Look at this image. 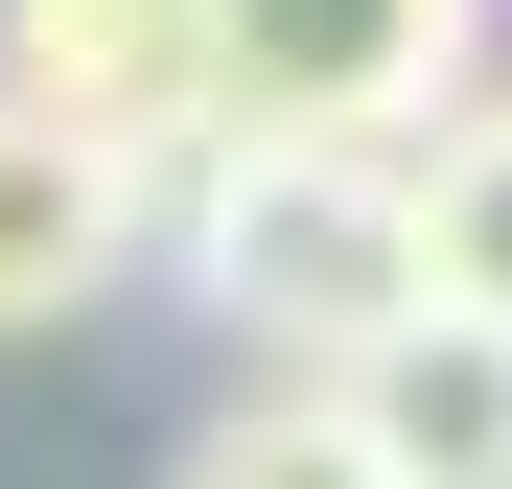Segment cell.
<instances>
[{
	"label": "cell",
	"instance_id": "cell-4",
	"mask_svg": "<svg viewBox=\"0 0 512 489\" xmlns=\"http://www.w3.org/2000/svg\"><path fill=\"white\" fill-rule=\"evenodd\" d=\"M140 233H163V187H140L117 140H70V117L0 94V326H94L140 280Z\"/></svg>",
	"mask_w": 512,
	"mask_h": 489
},
{
	"label": "cell",
	"instance_id": "cell-7",
	"mask_svg": "<svg viewBox=\"0 0 512 489\" xmlns=\"http://www.w3.org/2000/svg\"><path fill=\"white\" fill-rule=\"evenodd\" d=\"M163 489H396L373 443H350V396L326 373H233L187 443H163Z\"/></svg>",
	"mask_w": 512,
	"mask_h": 489
},
{
	"label": "cell",
	"instance_id": "cell-2",
	"mask_svg": "<svg viewBox=\"0 0 512 489\" xmlns=\"http://www.w3.org/2000/svg\"><path fill=\"white\" fill-rule=\"evenodd\" d=\"M489 94V0H210V140H419Z\"/></svg>",
	"mask_w": 512,
	"mask_h": 489
},
{
	"label": "cell",
	"instance_id": "cell-6",
	"mask_svg": "<svg viewBox=\"0 0 512 489\" xmlns=\"http://www.w3.org/2000/svg\"><path fill=\"white\" fill-rule=\"evenodd\" d=\"M419 303H443V326H512V94H443V117H419Z\"/></svg>",
	"mask_w": 512,
	"mask_h": 489
},
{
	"label": "cell",
	"instance_id": "cell-5",
	"mask_svg": "<svg viewBox=\"0 0 512 489\" xmlns=\"http://www.w3.org/2000/svg\"><path fill=\"white\" fill-rule=\"evenodd\" d=\"M326 396H350V443H373L396 489H512V326H443V303H419L396 350L326 373Z\"/></svg>",
	"mask_w": 512,
	"mask_h": 489
},
{
	"label": "cell",
	"instance_id": "cell-3",
	"mask_svg": "<svg viewBox=\"0 0 512 489\" xmlns=\"http://www.w3.org/2000/svg\"><path fill=\"white\" fill-rule=\"evenodd\" d=\"M0 94L70 117V140H117L163 187L210 140V0H0Z\"/></svg>",
	"mask_w": 512,
	"mask_h": 489
},
{
	"label": "cell",
	"instance_id": "cell-1",
	"mask_svg": "<svg viewBox=\"0 0 512 489\" xmlns=\"http://www.w3.org/2000/svg\"><path fill=\"white\" fill-rule=\"evenodd\" d=\"M140 257L256 373H373L419 326V140H187Z\"/></svg>",
	"mask_w": 512,
	"mask_h": 489
}]
</instances>
